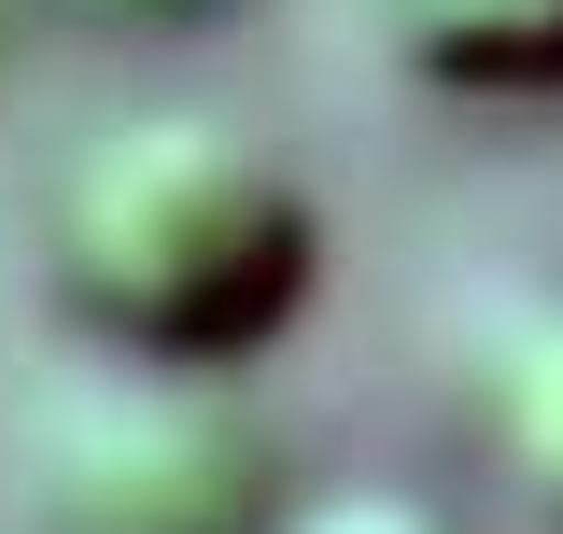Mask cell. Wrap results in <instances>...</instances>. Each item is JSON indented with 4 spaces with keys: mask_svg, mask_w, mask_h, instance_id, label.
I'll list each match as a JSON object with an SVG mask.
<instances>
[{
    "mask_svg": "<svg viewBox=\"0 0 563 534\" xmlns=\"http://www.w3.org/2000/svg\"><path fill=\"white\" fill-rule=\"evenodd\" d=\"M282 450L225 380L99 366L29 408L14 436V534H268Z\"/></svg>",
    "mask_w": 563,
    "mask_h": 534,
    "instance_id": "obj_2",
    "label": "cell"
},
{
    "mask_svg": "<svg viewBox=\"0 0 563 534\" xmlns=\"http://www.w3.org/2000/svg\"><path fill=\"white\" fill-rule=\"evenodd\" d=\"M352 29L451 113H563V0H352Z\"/></svg>",
    "mask_w": 563,
    "mask_h": 534,
    "instance_id": "obj_3",
    "label": "cell"
},
{
    "mask_svg": "<svg viewBox=\"0 0 563 534\" xmlns=\"http://www.w3.org/2000/svg\"><path fill=\"white\" fill-rule=\"evenodd\" d=\"M57 14H85V29H198L225 0H57Z\"/></svg>",
    "mask_w": 563,
    "mask_h": 534,
    "instance_id": "obj_6",
    "label": "cell"
},
{
    "mask_svg": "<svg viewBox=\"0 0 563 534\" xmlns=\"http://www.w3.org/2000/svg\"><path fill=\"white\" fill-rule=\"evenodd\" d=\"M324 281V211L225 113H128L43 198V296L99 366L225 380Z\"/></svg>",
    "mask_w": 563,
    "mask_h": 534,
    "instance_id": "obj_1",
    "label": "cell"
},
{
    "mask_svg": "<svg viewBox=\"0 0 563 534\" xmlns=\"http://www.w3.org/2000/svg\"><path fill=\"white\" fill-rule=\"evenodd\" d=\"M479 450L507 478V507L536 534H563V310H521L507 324V352L479 380Z\"/></svg>",
    "mask_w": 563,
    "mask_h": 534,
    "instance_id": "obj_4",
    "label": "cell"
},
{
    "mask_svg": "<svg viewBox=\"0 0 563 534\" xmlns=\"http://www.w3.org/2000/svg\"><path fill=\"white\" fill-rule=\"evenodd\" d=\"M268 534H479V521H465V507H437V492H395V478H352V492L282 507Z\"/></svg>",
    "mask_w": 563,
    "mask_h": 534,
    "instance_id": "obj_5",
    "label": "cell"
}]
</instances>
